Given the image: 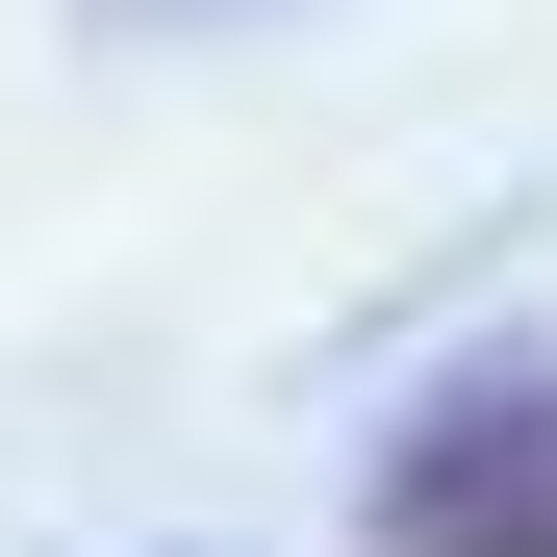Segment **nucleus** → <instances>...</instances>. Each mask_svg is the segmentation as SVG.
I'll return each instance as SVG.
<instances>
[{
	"label": "nucleus",
	"mask_w": 557,
	"mask_h": 557,
	"mask_svg": "<svg viewBox=\"0 0 557 557\" xmlns=\"http://www.w3.org/2000/svg\"><path fill=\"white\" fill-rule=\"evenodd\" d=\"M76 26H127V51H152V26H253V0H76Z\"/></svg>",
	"instance_id": "f03ea898"
},
{
	"label": "nucleus",
	"mask_w": 557,
	"mask_h": 557,
	"mask_svg": "<svg viewBox=\"0 0 557 557\" xmlns=\"http://www.w3.org/2000/svg\"><path fill=\"white\" fill-rule=\"evenodd\" d=\"M355 557H557V355H456L355 456Z\"/></svg>",
	"instance_id": "f257e3e1"
}]
</instances>
